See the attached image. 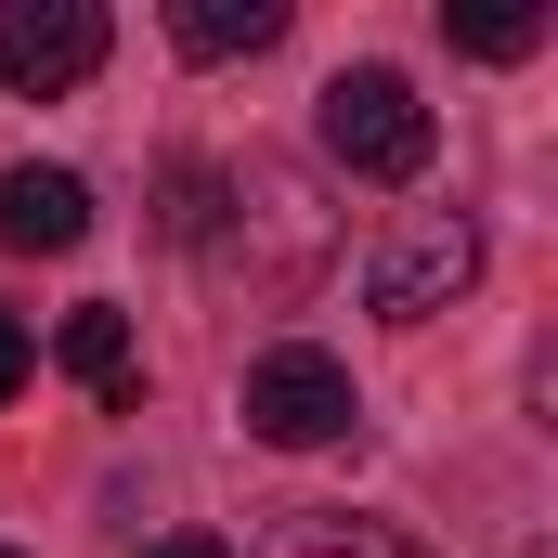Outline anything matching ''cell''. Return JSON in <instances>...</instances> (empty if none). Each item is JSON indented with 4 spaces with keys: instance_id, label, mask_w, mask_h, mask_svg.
Returning <instances> with one entry per match:
<instances>
[{
    "instance_id": "5b68a950",
    "label": "cell",
    "mask_w": 558,
    "mask_h": 558,
    "mask_svg": "<svg viewBox=\"0 0 558 558\" xmlns=\"http://www.w3.org/2000/svg\"><path fill=\"white\" fill-rule=\"evenodd\" d=\"M105 0H0V78L26 92V105H52V92H78L92 65H105Z\"/></svg>"
},
{
    "instance_id": "4fadbf2b",
    "label": "cell",
    "mask_w": 558,
    "mask_h": 558,
    "mask_svg": "<svg viewBox=\"0 0 558 558\" xmlns=\"http://www.w3.org/2000/svg\"><path fill=\"white\" fill-rule=\"evenodd\" d=\"M0 558H13V546H0Z\"/></svg>"
},
{
    "instance_id": "9c48e42d",
    "label": "cell",
    "mask_w": 558,
    "mask_h": 558,
    "mask_svg": "<svg viewBox=\"0 0 558 558\" xmlns=\"http://www.w3.org/2000/svg\"><path fill=\"white\" fill-rule=\"evenodd\" d=\"M260 558H428L403 520H364V507H299Z\"/></svg>"
},
{
    "instance_id": "277c9868",
    "label": "cell",
    "mask_w": 558,
    "mask_h": 558,
    "mask_svg": "<svg viewBox=\"0 0 558 558\" xmlns=\"http://www.w3.org/2000/svg\"><path fill=\"white\" fill-rule=\"evenodd\" d=\"M468 286H481V221H468V208H416V221L364 260L377 325H428V312H454Z\"/></svg>"
},
{
    "instance_id": "6da1fadb",
    "label": "cell",
    "mask_w": 558,
    "mask_h": 558,
    "mask_svg": "<svg viewBox=\"0 0 558 558\" xmlns=\"http://www.w3.org/2000/svg\"><path fill=\"white\" fill-rule=\"evenodd\" d=\"M195 247H208V274L234 286V299H299L338 260V208H325V182L299 156H234V169H208Z\"/></svg>"
},
{
    "instance_id": "7a4b0ae2",
    "label": "cell",
    "mask_w": 558,
    "mask_h": 558,
    "mask_svg": "<svg viewBox=\"0 0 558 558\" xmlns=\"http://www.w3.org/2000/svg\"><path fill=\"white\" fill-rule=\"evenodd\" d=\"M247 428H260L274 454H325V441H351V428H364V390H351V364H338V351L274 338V351L247 364Z\"/></svg>"
},
{
    "instance_id": "8992f818",
    "label": "cell",
    "mask_w": 558,
    "mask_h": 558,
    "mask_svg": "<svg viewBox=\"0 0 558 558\" xmlns=\"http://www.w3.org/2000/svg\"><path fill=\"white\" fill-rule=\"evenodd\" d=\"M78 234H92V182H78V169H0V247L65 260Z\"/></svg>"
},
{
    "instance_id": "3957f363",
    "label": "cell",
    "mask_w": 558,
    "mask_h": 558,
    "mask_svg": "<svg viewBox=\"0 0 558 558\" xmlns=\"http://www.w3.org/2000/svg\"><path fill=\"white\" fill-rule=\"evenodd\" d=\"M325 156L351 169V182H416L428 169V105L403 65H351V78H325Z\"/></svg>"
},
{
    "instance_id": "8fae6325",
    "label": "cell",
    "mask_w": 558,
    "mask_h": 558,
    "mask_svg": "<svg viewBox=\"0 0 558 558\" xmlns=\"http://www.w3.org/2000/svg\"><path fill=\"white\" fill-rule=\"evenodd\" d=\"M26 364H39V338H26V325H13V312H0V403H13V390H26Z\"/></svg>"
},
{
    "instance_id": "52a82bcc",
    "label": "cell",
    "mask_w": 558,
    "mask_h": 558,
    "mask_svg": "<svg viewBox=\"0 0 558 558\" xmlns=\"http://www.w3.org/2000/svg\"><path fill=\"white\" fill-rule=\"evenodd\" d=\"M169 39L195 65H247V52L286 39V0H169Z\"/></svg>"
},
{
    "instance_id": "30bf717a",
    "label": "cell",
    "mask_w": 558,
    "mask_h": 558,
    "mask_svg": "<svg viewBox=\"0 0 558 558\" xmlns=\"http://www.w3.org/2000/svg\"><path fill=\"white\" fill-rule=\"evenodd\" d=\"M441 39L481 65H520V52H546V13H441Z\"/></svg>"
},
{
    "instance_id": "7c38bea8",
    "label": "cell",
    "mask_w": 558,
    "mask_h": 558,
    "mask_svg": "<svg viewBox=\"0 0 558 558\" xmlns=\"http://www.w3.org/2000/svg\"><path fill=\"white\" fill-rule=\"evenodd\" d=\"M143 558H234V546H221V533H156Z\"/></svg>"
},
{
    "instance_id": "ba28073f",
    "label": "cell",
    "mask_w": 558,
    "mask_h": 558,
    "mask_svg": "<svg viewBox=\"0 0 558 558\" xmlns=\"http://www.w3.org/2000/svg\"><path fill=\"white\" fill-rule=\"evenodd\" d=\"M52 364H65V377H78V390H105V403H118V416H131L143 390H131V312H105V299H92V312H65V325H52Z\"/></svg>"
}]
</instances>
